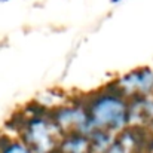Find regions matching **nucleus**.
<instances>
[{
    "label": "nucleus",
    "instance_id": "39448f33",
    "mask_svg": "<svg viewBox=\"0 0 153 153\" xmlns=\"http://www.w3.org/2000/svg\"><path fill=\"white\" fill-rule=\"evenodd\" d=\"M0 153H33L22 141H13L9 140V143L4 146V149Z\"/></svg>",
    "mask_w": 153,
    "mask_h": 153
},
{
    "label": "nucleus",
    "instance_id": "7ed1b4c3",
    "mask_svg": "<svg viewBox=\"0 0 153 153\" xmlns=\"http://www.w3.org/2000/svg\"><path fill=\"white\" fill-rule=\"evenodd\" d=\"M116 91L125 98L146 97L153 92V70L150 67L135 68L116 82H113Z\"/></svg>",
    "mask_w": 153,
    "mask_h": 153
},
{
    "label": "nucleus",
    "instance_id": "423d86ee",
    "mask_svg": "<svg viewBox=\"0 0 153 153\" xmlns=\"http://www.w3.org/2000/svg\"><path fill=\"white\" fill-rule=\"evenodd\" d=\"M113 1H119V0H113Z\"/></svg>",
    "mask_w": 153,
    "mask_h": 153
},
{
    "label": "nucleus",
    "instance_id": "20e7f679",
    "mask_svg": "<svg viewBox=\"0 0 153 153\" xmlns=\"http://www.w3.org/2000/svg\"><path fill=\"white\" fill-rule=\"evenodd\" d=\"M59 153H92L89 137L80 132H67L62 135L59 144Z\"/></svg>",
    "mask_w": 153,
    "mask_h": 153
},
{
    "label": "nucleus",
    "instance_id": "f257e3e1",
    "mask_svg": "<svg viewBox=\"0 0 153 153\" xmlns=\"http://www.w3.org/2000/svg\"><path fill=\"white\" fill-rule=\"evenodd\" d=\"M92 129L104 132H120L129 123V104L125 97L107 86L92 94L82 104Z\"/></svg>",
    "mask_w": 153,
    "mask_h": 153
},
{
    "label": "nucleus",
    "instance_id": "f03ea898",
    "mask_svg": "<svg viewBox=\"0 0 153 153\" xmlns=\"http://www.w3.org/2000/svg\"><path fill=\"white\" fill-rule=\"evenodd\" d=\"M43 111L27 113V119L19 129L22 143L33 153H53L62 138V132L51 119L49 111L48 114H43Z\"/></svg>",
    "mask_w": 153,
    "mask_h": 153
}]
</instances>
